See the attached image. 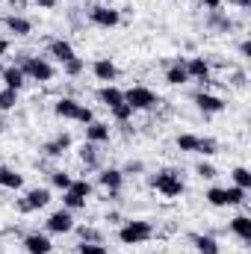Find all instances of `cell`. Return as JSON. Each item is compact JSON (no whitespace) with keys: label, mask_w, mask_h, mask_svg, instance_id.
I'll return each mask as SVG.
<instances>
[{"label":"cell","mask_w":251,"mask_h":254,"mask_svg":"<svg viewBox=\"0 0 251 254\" xmlns=\"http://www.w3.org/2000/svg\"><path fill=\"white\" fill-rule=\"evenodd\" d=\"M231 3H234V6H240V9H249V6H251V0H231Z\"/></svg>","instance_id":"cell-42"},{"label":"cell","mask_w":251,"mask_h":254,"mask_svg":"<svg viewBox=\"0 0 251 254\" xmlns=\"http://www.w3.org/2000/svg\"><path fill=\"white\" fill-rule=\"evenodd\" d=\"M77 122H83V125H89V122H95V116H92V110H89V107H80V116H77Z\"/></svg>","instance_id":"cell-38"},{"label":"cell","mask_w":251,"mask_h":254,"mask_svg":"<svg viewBox=\"0 0 251 254\" xmlns=\"http://www.w3.org/2000/svg\"><path fill=\"white\" fill-rule=\"evenodd\" d=\"M148 184H151L157 192H163L166 198H178V195H184V190H187V187H184V181H181V175H178V172H172V169L151 175V178H148Z\"/></svg>","instance_id":"cell-1"},{"label":"cell","mask_w":251,"mask_h":254,"mask_svg":"<svg viewBox=\"0 0 251 254\" xmlns=\"http://www.w3.org/2000/svg\"><path fill=\"white\" fill-rule=\"evenodd\" d=\"M184 68H187V74L192 80H201V83L210 80V65H207V60H201V57H192L189 63H184Z\"/></svg>","instance_id":"cell-13"},{"label":"cell","mask_w":251,"mask_h":254,"mask_svg":"<svg viewBox=\"0 0 251 254\" xmlns=\"http://www.w3.org/2000/svg\"><path fill=\"white\" fill-rule=\"evenodd\" d=\"M231 175H234V187H240V190H246V192L251 190V172L246 166H237Z\"/></svg>","instance_id":"cell-26"},{"label":"cell","mask_w":251,"mask_h":254,"mask_svg":"<svg viewBox=\"0 0 251 254\" xmlns=\"http://www.w3.org/2000/svg\"><path fill=\"white\" fill-rule=\"evenodd\" d=\"M0 187H3V190H21V187H24V178H21L18 172L6 169V166H0Z\"/></svg>","instance_id":"cell-21"},{"label":"cell","mask_w":251,"mask_h":254,"mask_svg":"<svg viewBox=\"0 0 251 254\" xmlns=\"http://www.w3.org/2000/svg\"><path fill=\"white\" fill-rule=\"evenodd\" d=\"M104 6H113V0H104Z\"/></svg>","instance_id":"cell-44"},{"label":"cell","mask_w":251,"mask_h":254,"mask_svg":"<svg viewBox=\"0 0 251 254\" xmlns=\"http://www.w3.org/2000/svg\"><path fill=\"white\" fill-rule=\"evenodd\" d=\"M36 3H39L42 9H54V6H57V0H36Z\"/></svg>","instance_id":"cell-40"},{"label":"cell","mask_w":251,"mask_h":254,"mask_svg":"<svg viewBox=\"0 0 251 254\" xmlns=\"http://www.w3.org/2000/svg\"><path fill=\"white\" fill-rule=\"evenodd\" d=\"M51 184H54V187H57V190H68V187H71V175H68V172H51Z\"/></svg>","instance_id":"cell-32"},{"label":"cell","mask_w":251,"mask_h":254,"mask_svg":"<svg viewBox=\"0 0 251 254\" xmlns=\"http://www.w3.org/2000/svg\"><path fill=\"white\" fill-rule=\"evenodd\" d=\"M107 139H110V125H104V122H89V125H86V142L101 145V142H107Z\"/></svg>","instance_id":"cell-15"},{"label":"cell","mask_w":251,"mask_h":254,"mask_svg":"<svg viewBox=\"0 0 251 254\" xmlns=\"http://www.w3.org/2000/svg\"><path fill=\"white\" fill-rule=\"evenodd\" d=\"M68 148H71V136H68V133H60L57 139L45 142V148H42V151H45L48 157H60V154H65V151H68Z\"/></svg>","instance_id":"cell-18"},{"label":"cell","mask_w":251,"mask_h":254,"mask_svg":"<svg viewBox=\"0 0 251 254\" xmlns=\"http://www.w3.org/2000/svg\"><path fill=\"white\" fill-rule=\"evenodd\" d=\"M125 172H142V163H127Z\"/></svg>","instance_id":"cell-41"},{"label":"cell","mask_w":251,"mask_h":254,"mask_svg":"<svg viewBox=\"0 0 251 254\" xmlns=\"http://www.w3.org/2000/svg\"><path fill=\"white\" fill-rule=\"evenodd\" d=\"M195 104H198V110H201L204 116H216V113L225 110V101H222L219 95H207V92H198V95H195Z\"/></svg>","instance_id":"cell-9"},{"label":"cell","mask_w":251,"mask_h":254,"mask_svg":"<svg viewBox=\"0 0 251 254\" xmlns=\"http://www.w3.org/2000/svg\"><path fill=\"white\" fill-rule=\"evenodd\" d=\"M48 51H51V57H54L57 63H68V60L74 57V48H71L65 39H57V42H51V45H48Z\"/></svg>","instance_id":"cell-19"},{"label":"cell","mask_w":251,"mask_h":254,"mask_svg":"<svg viewBox=\"0 0 251 254\" xmlns=\"http://www.w3.org/2000/svg\"><path fill=\"white\" fill-rule=\"evenodd\" d=\"M98 181H101L104 190L119 192L122 190V184H125V172H122V169H104V172L98 175Z\"/></svg>","instance_id":"cell-12"},{"label":"cell","mask_w":251,"mask_h":254,"mask_svg":"<svg viewBox=\"0 0 251 254\" xmlns=\"http://www.w3.org/2000/svg\"><path fill=\"white\" fill-rule=\"evenodd\" d=\"M68 190L74 192V195H80V198H89V195H92V184H89V181H71Z\"/></svg>","instance_id":"cell-33"},{"label":"cell","mask_w":251,"mask_h":254,"mask_svg":"<svg viewBox=\"0 0 251 254\" xmlns=\"http://www.w3.org/2000/svg\"><path fill=\"white\" fill-rule=\"evenodd\" d=\"M6 30L15 33V36H30L33 24H30L27 18H21V15H9V18H6Z\"/></svg>","instance_id":"cell-20"},{"label":"cell","mask_w":251,"mask_h":254,"mask_svg":"<svg viewBox=\"0 0 251 254\" xmlns=\"http://www.w3.org/2000/svg\"><path fill=\"white\" fill-rule=\"evenodd\" d=\"M80 160H83L86 169H95V166H98V148H95L92 142H86V145L80 148Z\"/></svg>","instance_id":"cell-25"},{"label":"cell","mask_w":251,"mask_h":254,"mask_svg":"<svg viewBox=\"0 0 251 254\" xmlns=\"http://www.w3.org/2000/svg\"><path fill=\"white\" fill-rule=\"evenodd\" d=\"M113 116H116V122H127V119H130V116H133V110H130V107H127V104H122V107H119V110H113Z\"/></svg>","instance_id":"cell-37"},{"label":"cell","mask_w":251,"mask_h":254,"mask_svg":"<svg viewBox=\"0 0 251 254\" xmlns=\"http://www.w3.org/2000/svg\"><path fill=\"white\" fill-rule=\"evenodd\" d=\"M48 201H51V190L36 187V190H30L21 201H18V210H21V213H33V210H42Z\"/></svg>","instance_id":"cell-7"},{"label":"cell","mask_w":251,"mask_h":254,"mask_svg":"<svg viewBox=\"0 0 251 254\" xmlns=\"http://www.w3.org/2000/svg\"><path fill=\"white\" fill-rule=\"evenodd\" d=\"M216 148H219V142L210 136H198V142H195V154H204V157L216 154Z\"/></svg>","instance_id":"cell-27"},{"label":"cell","mask_w":251,"mask_h":254,"mask_svg":"<svg viewBox=\"0 0 251 254\" xmlns=\"http://www.w3.org/2000/svg\"><path fill=\"white\" fill-rule=\"evenodd\" d=\"M24 249H27V254H51V240L45 237V234H27L24 237Z\"/></svg>","instance_id":"cell-11"},{"label":"cell","mask_w":251,"mask_h":254,"mask_svg":"<svg viewBox=\"0 0 251 254\" xmlns=\"http://www.w3.org/2000/svg\"><path fill=\"white\" fill-rule=\"evenodd\" d=\"M89 21H92L95 27H104V30H110V27H116V24L122 21V15H119V9L98 3V6H92V9H89Z\"/></svg>","instance_id":"cell-6"},{"label":"cell","mask_w":251,"mask_h":254,"mask_svg":"<svg viewBox=\"0 0 251 254\" xmlns=\"http://www.w3.org/2000/svg\"><path fill=\"white\" fill-rule=\"evenodd\" d=\"M125 104L130 110H151V107L160 104V98H157L151 89H145V86H133V89L125 92Z\"/></svg>","instance_id":"cell-5"},{"label":"cell","mask_w":251,"mask_h":254,"mask_svg":"<svg viewBox=\"0 0 251 254\" xmlns=\"http://www.w3.org/2000/svg\"><path fill=\"white\" fill-rule=\"evenodd\" d=\"M83 68H86V63H83L80 57H71L68 63H63V71L68 74V77H77V74H83Z\"/></svg>","instance_id":"cell-29"},{"label":"cell","mask_w":251,"mask_h":254,"mask_svg":"<svg viewBox=\"0 0 251 254\" xmlns=\"http://www.w3.org/2000/svg\"><path fill=\"white\" fill-rule=\"evenodd\" d=\"M3 68H6V65H3V63H0V74H3Z\"/></svg>","instance_id":"cell-46"},{"label":"cell","mask_w":251,"mask_h":254,"mask_svg":"<svg viewBox=\"0 0 251 254\" xmlns=\"http://www.w3.org/2000/svg\"><path fill=\"white\" fill-rule=\"evenodd\" d=\"M151 237H154V228H151V222H142V219L127 222L125 228L119 231V240H122L125 246H139V243H145V240H151Z\"/></svg>","instance_id":"cell-4"},{"label":"cell","mask_w":251,"mask_h":254,"mask_svg":"<svg viewBox=\"0 0 251 254\" xmlns=\"http://www.w3.org/2000/svg\"><path fill=\"white\" fill-rule=\"evenodd\" d=\"M18 68L24 71L27 80H39V83L54 80V65L48 63V60H42V57H24V63L18 65Z\"/></svg>","instance_id":"cell-3"},{"label":"cell","mask_w":251,"mask_h":254,"mask_svg":"<svg viewBox=\"0 0 251 254\" xmlns=\"http://www.w3.org/2000/svg\"><path fill=\"white\" fill-rule=\"evenodd\" d=\"M204 198H207L213 207H240V204L246 201V190H240V187H228V190L210 187Z\"/></svg>","instance_id":"cell-2"},{"label":"cell","mask_w":251,"mask_h":254,"mask_svg":"<svg viewBox=\"0 0 251 254\" xmlns=\"http://www.w3.org/2000/svg\"><path fill=\"white\" fill-rule=\"evenodd\" d=\"M77 234H80V240H83V243H104L101 231H95V228H80Z\"/></svg>","instance_id":"cell-34"},{"label":"cell","mask_w":251,"mask_h":254,"mask_svg":"<svg viewBox=\"0 0 251 254\" xmlns=\"http://www.w3.org/2000/svg\"><path fill=\"white\" fill-rule=\"evenodd\" d=\"M3 83H6V89H12V92H18L24 83H27V77H24V71L18 68V65H9V68H3Z\"/></svg>","instance_id":"cell-16"},{"label":"cell","mask_w":251,"mask_h":254,"mask_svg":"<svg viewBox=\"0 0 251 254\" xmlns=\"http://www.w3.org/2000/svg\"><path fill=\"white\" fill-rule=\"evenodd\" d=\"M166 80L172 83V86H184L189 80V74H187V68H184V63H175L169 71H166Z\"/></svg>","instance_id":"cell-24"},{"label":"cell","mask_w":251,"mask_h":254,"mask_svg":"<svg viewBox=\"0 0 251 254\" xmlns=\"http://www.w3.org/2000/svg\"><path fill=\"white\" fill-rule=\"evenodd\" d=\"M175 142H178V148H181V151H195V142H198V136H192V133H181Z\"/></svg>","instance_id":"cell-35"},{"label":"cell","mask_w":251,"mask_h":254,"mask_svg":"<svg viewBox=\"0 0 251 254\" xmlns=\"http://www.w3.org/2000/svg\"><path fill=\"white\" fill-rule=\"evenodd\" d=\"M6 51H9V42H6V39L0 36V54H6Z\"/></svg>","instance_id":"cell-43"},{"label":"cell","mask_w":251,"mask_h":254,"mask_svg":"<svg viewBox=\"0 0 251 254\" xmlns=\"http://www.w3.org/2000/svg\"><path fill=\"white\" fill-rule=\"evenodd\" d=\"M98 98H101V104H104L110 113H113V110H119V107L125 104V92H122V89H116L113 83H107V86L98 92Z\"/></svg>","instance_id":"cell-10"},{"label":"cell","mask_w":251,"mask_h":254,"mask_svg":"<svg viewBox=\"0 0 251 254\" xmlns=\"http://www.w3.org/2000/svg\"><path fill=\"white\" fill-rule=\"evenodd\" d=\"M63 204H65V210H80V207H86V198H80V195H74L71 190H65Z\"/></svg>","instance_id":"cell-30"},{"label":"cell","mask_w":251,"mask_h":254,"mask_svg":"<svg viewBox=\"0 0 251 254\" xmlns=\"http://www.w3.org/2000/svg\"><path fill=\"white\" fill-rule=\"evenodd\" d=\"M15 104H18V92H12V89H3V92H0V113H9Z\"/></svg>","instance_id":"cell-28"},{"label":"cell","mask_w":251,"mask_h":254,"mask_svg":"<svg viewBox=\"0 0 251 254\" xmlns=\"http://www.w3.org/2000/svg\"><path fill=\"white\" fill-rule=\"evenodd\" d=\"M201 3H204V6H207V9H210V12H216V9H219V6H222V0H201Z\"/></svg>","instance_id":"cell-39"},{"label":"cell","mask_w":251,"mask_h":254,"mask_svg":"<svg viewBox=\"0 0 251 254\" xmlns=\"http://www.w3.org/2000/svg\"><path fill=\"white\" fill-rule=\"evenodd\" d=\"M77 254H110L104 243H80L77 246Z\"/></svg>","instance_id":"cell-31"},{"label":"cell","mask_w":251,"mask_h":254,"mask_svg":"<svg viewBox=\"0 0 251 254\" xmlns=\"http://www.w3.org/2000/svg\"><path fill=\"white\" fill-rule=\"evenodd\" d=\"M192 243H195L198 254H219V243H216L213 237H201V234H195Z\"/></svg>","instance_id":"cell-23"},{"label":"cell","mask_w":251,"mask_h":254,"mask_svg":"<svg viewBox=\"0 0 251 254\" xmlns=\"http://www.w3.org/2000/svg\"><path fill=\"white\" fill-rule=\"evenodd\" d=\"M195 172H198V178H204V181H213V178H216V169H213L210 163H198Z\"/></svg>","instance_id":"cell-36"},{"label":"cell","mask_w":251,"mask_h":254,"mask_svg":"<svg viewBox=\"0 0 251 254\" xmlns=\"http://www.w3.org/2000/svg\"><path fill=\"white\" fill-rule=\"evenodd\" d=\"M231 231H234L243 243H251V219L249 216H237V219H231Z\"/></svg>","instance_id":"cell-22"},{"label":"cell","mask_w":251,"mask_h":254,"mask_svg":"<svg viewBox=\"0 0 251 254\" xmlns=\"http://www.w3.org/2000/svg\"><path fill=\"white\" fill-rule=\"evenodd\" d=\"M48 231H51V234H68V231H74V216H71V210H57V213L48 219Z\"/></svg>","instance_id":"cell-8"},{"label":"cell","mask_w":251,"mask_h":254,"mask_svg":"<svg viewBox=\"0 0 251 254\" xmlns=\"http://www.w3.org/2000/svg\"><path fill=\"white\" fill-rule=\"evenodd\" d=\"M3 127H6V125H3V119H0V133H3Z\"/></svg>","instance_id":"cell-45"},{"label":"cell","mask_w":251,"mask_h":254,"mask_svg":"<svg viewBox=\"0 0 251 254\" xmlns=\"http://www.w3.org/2000/svg\"><path fill=\"white\" fill-rule=\"evenodd\" d=\"M92 71H95V77L104 80V83H113V80L119 77V68H116V63H110V60H98V63L92 65Z\"/></svg>","instance_id":"cell-17"},{"label":"cell","mask_w":251,"mask_h":254,"mask_svg":"<svg viewBox=\"0 0 251 254\" xmlns=\"http://www.w3.org/2000/svg\"><path fill=\"white\" fill-rule=\"evenodd\" d=\"M80 107H83V104H77L74 98H60V101L54 104V113H57L60 119H71V122H77V116H80Z\"/></svg>","instance_id":"cell-14"},{"label":"cell","mask_w":251,"mask_h":254,"mask_svg":"<svg viewBox=\"0 0 251 254\" xmlns=\"http://www.w3.org/2000/svg\"><path fill=\"white\" fill-rule=\"evenodd\" d=\"M74 3H77V0H74Z\"/></svg>","instance_id":"cell-47"}]
</instances>
